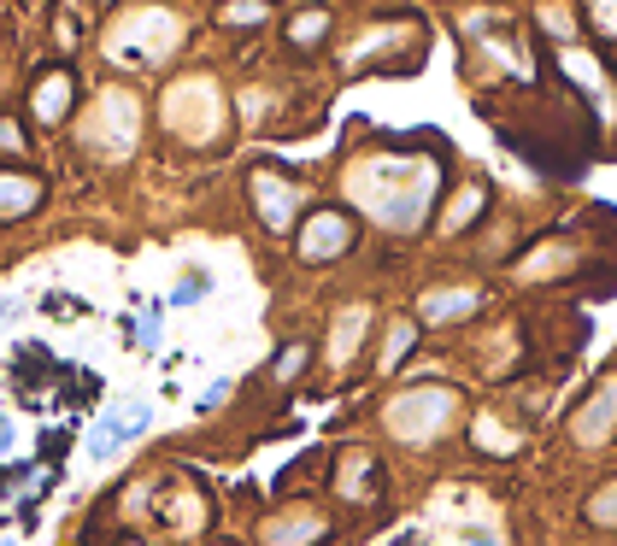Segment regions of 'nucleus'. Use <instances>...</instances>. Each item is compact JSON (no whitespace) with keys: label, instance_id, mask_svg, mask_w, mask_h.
<instances>
[{"label":"nucleus","instance_id":"f257e3e1","mask_svg":"<svg viewBox=\"0 0 617 546\" xmlns=\"http://www.w3.org/2000/svg\"><path fill=\"white\" fill-rule=\"evenodd\" d=\"M441 189L436 160H406V153H377V160L348 165V200L389 236H412L429 218V200Z\"/></svg>","mask_w":617,"mask_h":546},{"label":"nucleus","instance_id":"f03ea898","mask_svg":"<svg viewBox=\"0 0 617 546\" xmlns=\"http://www.w3.org/2000/svg\"><path fill=\"white\" fill-rule=\"evenodd\" d=\"M458 423V388H441V382H424V388H406L382 406V429L400 447H436L441 435Z\"/></svg>","mask_w":617,"mask_h":546},{"label":"nucleus","instance_id":"7ed1b4c3","mask_svg":"<svg viewBox=\"0 0 617 546\" xmlns=\"http://www.w3.org/2000/svg\"><path fill=\"white\" fill-rule=\"evenodd\" d=\"M165 129L189 148H212L224 136V89L218 77H177L165 89Z\"/></svg>","mask_w":617,"mask_h":546},{"label":"nucleus","instance_id":"20e7f679","mask_svg":"<svg viewBox=\"0 0 617 546\" xmlns=\"http://www.w3.org/2000/svg\"><path fill=\"white\" fill-rule=\"evenodd\" d=\"M136 136H141V100L130 89H100L95 112L77 129V141L95 153V160H130Z\"/></svg>","mask_w":617,"mask_h":546},{"label":"nucleus","instance_id":"39448f33","mask_svg":"<svg viewBox=\"0 0 617 546\" xmlns=\"http://www.w3.org/2000/svg\"><path fill=\"white\" fill-rule=\"evenodd\" d=\"M341 253H353V218L336 206H318L312 218H300L294 229V258L300 265H336Z\"/></svg>","mask_w":617,"mask_h":546},{"label":"nucleus","instance_id":"423d86ee","mask_svg":"<svg viewBox=\"0 0 617 546\" xmlns=\"http://www.w3.org/2000/svg\"><path fill=\"white\" fill-rule=\"evenodd\" d=\"M248 200H253V218H260L270 236H289L300 206H306V194H300L294 177H282V170H253L248 177Z\"/></svg>","mask_w":617,"mask_h":546},{"label":"nucleus","instance_id":"0eeeda50","mask_svg":"<svg viewBox=\"0 0 617 546\" xmlns=\"http://www.w3.org/2000/svg\"><path fill=\"white\" fill-rule=\"evenodd\" d=\"M324 535H329V517L312 506V499L270 511L265 523H260V546H318Z\"/></svg>","mask_w":617,"mask_h":546},{"label":"nucleus","instance_id":"6e6552de","mask_svg":"<svg viewBox=\"0 0 617 546\" xmlns=\"http://www.w3.org/2000/svg\"><path fill=\"white\" fill-rule=\"evenodd\" d=\"M612 435H617V377L600 382L594 394L582 399V411L570 418V441H577V447H606Z\"/></svg>","mask_w":617,"mask_h":546},{"label":"nucleus","instance_id":"1a4fd4ad","mask_svg":"<svg viewBox=\"0 0 617 546\" xmlns=\"http://www.w3.org/2000/svg\"><path fill=\"white\" fill-rule=\"evenodd\" d=\"M482 306V289H470V282H441V289H429L418 300V323H465L477 318Z\"/></svg>","mask_w":617,"mask_h":546},{"label":"nucleus","instance_id":"9d476101","mask_svg":"<svg viewBox=\"0 0 617 546\" xmlns=\"http://www.w3.org/2000/svg\"><path fill=\"white\" fill-rule=\"evenodd\" d=\"M71 106H77V77L60 65V71H48V77L30 89V118L41 129H53V124H65L71 118Z\"/></svg>","mask_w":617,"mask_h":546},{"label":"nucleus","instance_id":"9b49d317","mask_svg":"<svg viewBox=\"0 0 617 546\" xmlns=\"http://www.w3.org/2000/svg\"><path fill=\"white\" fill-rule=\"evenodd\" d=\"M48 200V182L36 170H0V224H24L41 212Z\"/></svg>","mask_w":617,"mask_h":546},{"label":"nucleus","instance_id":"f8f14e48","mask_svg":"<svg viewBox=\"0 0 617 546\" xmlns=\"http://www.w3.org/2000/svg\"><path fill=\"white\" fill-rule=\"evenodd\" d=\"M336 494L348 499V506H370V499L382 494V470H377V458L353 447L348 458H341V470H336Z\"/></svg>","mask_w":617,"mask_h":546},{"label":"nucleus","instance_id":"ddd939ff","mask_svg":"<svg viewBox=\"0 0 617 546\" xmlns=\"http://www.w3.org/2000/svg\"><path fill=\"white\" fill-rule=\"evenodd\" d=\"M365 329H370V306H348L336 318V329H329V365H348V358L358 353V341H365Z\"/></svg>","mask_w":617,"mask_h":546},{"label":"nucleus","instance_id":"4468645a","mask_svg":"<svg viewBox=\"0 0 617 546\" xmlns=\"http://www.w3.org/2000/svg\"><path fill=\"white\" fill-rule=\"evenodd\" d=\"M124 447H130V429H124V411L112 406L106 418L89 429V458H95V465H112V458H118Z\"/></svg>","mask_w":617,"mask_h":546},{"label":"nucleus","instance_id":"2eb2a0df","mask_svg":"<svg viewBox=\"0 0 617 546\" xmlns=\"http://www.w3.org/2000/svg\"><path fill=\"white\" fill-rule=\"evenodd\" d=\"M165 517L182 529V535H189V529L206 523V506H200V494H194V487H177V494L165 499Z\"/></svg>","mask_w":617,"mask_h":546},{"label":"nucleus","instance_id":"dca6fc26","mask_svg":"<svg viewBox=\"0 0 617 546\" xmlns=\"http://www.w3.org/2000/svg\"><path fill=\"white\" fill-rule=\"evenodd\" d=\"M265 18H270V0H224L218 7V24H229V30H253Z\"/></svg>","mask_w":617,"mask_h":546},{"label":"nucleus","instance_id":"f3484780","mask_svg":"<svg viewBox=\"0 0 617 546\" xmlns=\"http://www.w3.org/2000/svg\"><path fill=\"white\" fill-rule=\"evenodd\" d=\"M412 341H418V323H412V318H394V323H389V335H382V358H377V365H382V370H394L400 358L412 353Z\"/></svg>","mask_w":617,"mask_h":546},{"label":"nucleus","instance_id":"a211bd4d","mask_svg":"<svg viewBox=\"0 0 617 546\" xmlns=\"http://www.w3.org/2000/svg\"><path fill=\"white\" fill-rule=\"evenodd\" d=\"M582 517L594 529H617V482H606L600 494H588V506H582Z\"/></svg>","mask_w":617,"mask_h":546},{"label":"nucleus","instance_id":"6ab92c4d","mask_svg":"<svg viewBox=\"0 0 617 546\" xmlns=\"http://www.w3.org/2000/svg\"><path fill=\"white\" fill-rule=\"evenodd\" d=\"M477 447L494 453V458H512V453H518V435H512V429H500L494 418H482L477 423Z\"/></svg>","mask_w":617,"mask_h":546},{"label":"nucleus","instance_id":"aec40b11","mask_svg":"<svg viewBox=\"0 0 617 546\" xmlns=\"http://www.w3.org/2000/svg\"><path fill=\"white\" fill-rule=\"evenodd\" d=\"M306 358H312V347H306V341H289V347H282V358L270 365V382H294L300 370H306Z\"/></svg>","mask_w":617,"mask_h":546},{"label":"nucleus","instance_id":"412c9836","mask_svg":"<svg viewBox=\"0 0 617 546\" xmlns=\"http://www.w3.org/2000/svg\"><path fill=\"white\" fill-rule=\"evenodd\" d=\"M206 289H212V277H206V270H189V277H182L177 289H171V306H194V300L206 294Z\"/></svg>","mask_w":617,"mask_h":546},{"label":"nucleus","instance_id":"4be33fe9","mask_svg":"<svg viewBox=\"0 0 617 546\" xmlns=\"http://www.w3.org/2000/svg\"><path fill=\"white\" fill-rule=\"evenodd\" d=\"M324 30H329V18H324V12H300V24H294L289 36H294V48H306V41H318Z\"/></svg>","mask_w":617,"mask_h":546},{"label":"nucleus","instance_id":"5701e85b","mask_svg":"<svg viewBox=\"0 0 617 546\" xmlns=\"http://www.w3.org/2000/svg\"><path fill=\"white\" fill-rule=\"evenodd\" d=\"M229 394H236V382H229V377H218V382H206V394L194 399V411H218V406H224Z\"/></svg>","mask_w":617,"mask_h":546},{"label":"nucleus","instance_id":"b1692460","mask_svg":"<svg viewBox=\"0 0 617 546\" xmlns=\"http://www.w3.org/2000/svg\"><path fill=\"white\" fill-rule=\"evenodd\" d=\"M477 206H482V189H470L465 200H458V206H453V218H448V229H458V224H470V218H477Z\"/></svg>","mask_w":617,"mask_h":546},{"label":"nucleus","instance_id":"393cba45","mask_svg":"<svg viewBox=\"0 0 617 546\" xmlns=\"http://www.w3.org/2000/svg\"><path fill=\"white\" fill-rule=\"evenodd\" d=\"M0 153H12V160L24 153V136H18V124H12V118H0Z\"/></svg>","mask_w":617,"mask_h":546},{"label":"nucleus","instance_id":"a878e982","mask_svg":"<svg viewBox=\"0 0 617 546\" xmlns=\"http://www.w3.org/2000/svg\"><path fill=\"white\" fill-rule=\"evenodd\" d=\"M12 441H18V423H12V411H0V453H12Z\"/></svg>","mask_w":617,"mask_h":546},{"label":"nucleus","instance_id":"bb28decb","mask_svg":"<svg viewBox=\"0 0 617 546\" xmlns=\"http://www.w3.org/2000/svg\"><path fill=\"white\" fill-rule=\"evenodd\" d=\"M18 318H24V300H0V329L18 323Z\"/></svg>","mask_w":617,"mask_h":546},{"label":"nucleus","instance_id":"cd10ccee","mask_svg":"<svg viewBox=\"0 0 617 546\" xmlns=\"http://www.w3.org/2000/svg\"><path fill=\"white\" fill-rule=\"evenodd\" d=\"M470 546H494V541H488V535H470Z\"/></svg>","mask_w":617,"mask_h":546},{"label":"nucleus","instance_id":"c85d7f7f","mask_svg":"<svg viewBox=\"0 0 617 546\" xmlns=\"http://www.w3.org/2000/svg\"><path fill=\"white\" fill-rule=\"evenodd\" d=\"M0 546H18V541H0Z\"/></svg>","mask_w":617,"mask_h":546},{"label":"nucleus","instance_id":"c756f323","mask_svg":"<svg viewBox=\"0 0 617 546\" xmlns=\"http://www.w3.org/2000/svg\"><path fill=\"white\" fill-rule=\"evenodd\" d=\"M130 546H141V541H130Z\"/></svg>","mask_w":617,"mask_h":546}]
</instances>
